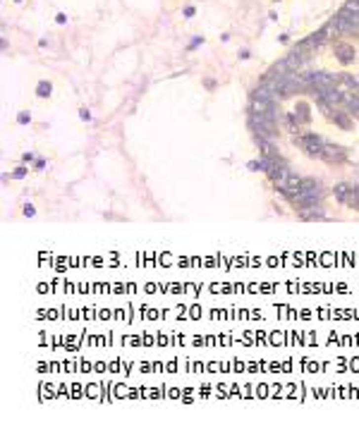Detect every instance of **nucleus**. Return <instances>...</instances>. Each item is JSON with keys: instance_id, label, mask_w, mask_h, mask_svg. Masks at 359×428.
I'll return each mask as SVG.
<instances>
[{"instance_id": "f257e3e1", "label": "nucleus", "mask_w": 359, "mask_h": 428, "mask_svg": "<svg viewBox=\"0 0 359 428\" xmlns=\"http://www.w3.org/2000/svg\"><path fill=\"white\" fill-rule=\"evenodd\" d=\"M312 158H321V153H323V146H326V142L319 137V134H299L295 139Z\"/></svg>"}, {"instance_id": "f03ea898", "label": "nucleus", "mask_w": 359, "mask_h": 428, "mask_svg": "<svg viewBox=\"0 0 359 428\" xmlns=\"http://www.w3.org/2000/svg\"><path fill=\"white\" fill-rule=\"evenodd\" d=\"M321 158L326 160V163H343V160L347 158V153H345L343 146H335V143H326V146H323V153H321Z\"/></svg>"}, {"instance_id": "7ed1b4c3", "label": "nucleus", "mask_w": 359, "mask_h": 428, "mask_svg": "<svg viewBox=\"0 0 359 428\" xmlns=\"http://www.w3.org/2000/svg\"><path fill=\"white\" fill-rule=\"evenodd\" d=\"M251 112H278L276 110V101H266V98H251Z\"/></svg>"}, {"instance_id": "20e7f679", "label": "nucleus", "mask_w": 359, "mask_h": 428, "mask_svg": "<svg viewBox=\"0 0 359 428\" xmlns=\"http://www.w3.org/2000/svg\"><path fill=\"white\" fill-rule=\"evenodd\" d=\"M343 106L350 110V115H355V117H359V96L355 94H345L343 91Z\"/></svg>"}, {"instance_id": "39448f33", "label": "nucleus", "mask_w": 359, "mask_h": 428, "mask_svg": "<svg viewBox=\"0 0 359 428\" xmlns=\"http://www.w3.org/2000/svg\"><path fill=\"white\" fill-rule=\"evenodd\" d=\"M335 53L343 63H352L355 60V48L347 46V43H335Z\"/></svg>"}, {"instance_id": "423d86ee", "label": "nucleus", "mask_w": 359, "mask_h": 428, "mask_svg": "<svg viewBox=\"0 0 359 428\" xmlns=\"http://www.w3.org/2000/svg\"><path fill=\"white\" fill-rule=\"evenodd\" d=\"M355 86H357V79H352L350 74H340V77H338V89H340V91H345V89L355 91Z\"/></svg>"}, {"instance_id": "0eeeda50", "label": "nucleus", "mask_w": 359, "mask_h": 428, "mask_svg": "<svg viewBox=\"0 0 359 428\" xmlns=\"http://www.w3.org/2000/svg\"><path fill=\"white\" fill-rule=\"evenodd\" d=\"M345 204L352 208H359V187H350V194H347Z\"/></svg>"}, {"instance_id": "6e6552de", "label": "nucleus", "mask_w": 359, "mask_h": 428, "mask_svg": "<svg viewBox=\"0 0 359 428\" xmlns=\"http://www.w3.org/2000/svg\"><path fill=\"white\" fill-rule=\"evenodd\" d=\"M347 194H350V184H345V182L335 184V199H338V201H343V204H345Z\"/></svg>"}, {"instance_id": "1a4fd4ad", "label": "nucleus", "mask_w": 359, "mask_h": 428, "mask_svg": "<svg viewBox=\"0 0 359 428\" xmlns=\"http://www.w3.org/2000/svg\"><path fill=\"white\" fill-rule=\"evenodd\" d=\"M333 120H335V125H340L343 129H350V127H352V122H350V117H347L345 112H335V115H333Z\"/></svg>"}, {"instance_id": "9d476101", "label": "nucleus", "mask_w": 359, "mask_h": 428, "mask_svg": "<svg viewBox=\"0 0 359 428\" xmlns=\"http://www.w3.org/2000/svg\"><path fill=\"white\" fill-rule=\"evenodd\" d=\"M295 120L297 122H307L309 120V112H307V106H299L295 110Z\"/></svg>"}, {"instance_id": "9b49d317", "label": "nucleus", "mask_w": 359, "mask_h": 428, "mask_svg": "<svg viewBox=\"0 0 359 428\" xmlns=\"http://www.w3.org/2000/svg\"><path fill=\"white\" fill-rule=\"evenodd\" d=\"M36 91H39V96H48V94H50V84H46V81H41Z\"/></svg>"}, {"instance_id": "f8f14e48", "label": "nucleus", "mask_w": 359, "mask_h": 428, "mask_svg": "<svg viewBox=\"0 0 359 428\" xmlns=\"http://www.w3.org/2000/svg\"><path fill=\"white\" fill-rule=\"evenodd\" d=\"M81 120H91V112H89V110H81Z\"/></svg>"}]
</instances>
